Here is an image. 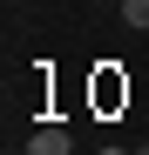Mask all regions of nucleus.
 <instances>
[{"label": "nucleus", "mask_w": 149, "mask_h": 155, "mask_svg": "<svg viewBox=\"0 0 149 155\" xmlns=\"http://www.w3.org/2000/svg\"><path fill=\"white\" fill-rule=\"evenodd\" d=\"M122 20H129V27H142V34H149V0H122Z\"/></svg>", "instance_id": "nucleus-2"}, {"label": "nucleus", "mask_w": 149, "mask_h": 155, "mask_svg": "<svg viewBox=\"0 0 149 155\" xmlns=\"http://www.w3.org/2000/svg\"><path fill=\"white\" fill-rule=\"evenodd\" d=\"M27 155H74L68 148V128H41V135L27 142Z\"/></svg>", "instance_id": "nucleus-1"}]
</instances>
